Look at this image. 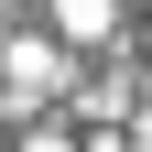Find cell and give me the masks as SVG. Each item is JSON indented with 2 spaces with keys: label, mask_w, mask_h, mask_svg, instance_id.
<instances>
[{
  "label": "cell",
  "mask_w": 152,
  "mask_h": 152,
  "mask_svg": "<svg viewBox=\"0 0 152 152\" xmlns=\"http://www.w3.org/2000/svg\"><path fill=\"white\" fill-rule=\"evenodd\" d=\"M0 76H11L22 98H54V87H65V54L33 44V33H11V44H0Z\"/></svg>",
  "instance_id": "1"
},
{
  "label": "cell",
  "mask_w": 152,
  "mask_h": 152,
  "mask_svg": "<svg viewBox=\"0 0 152 152\" xmlns=\"http://www.w3.org/2000/svg\"><path fill=\"white\" fill-rule=\"evenodd\" d=\"M54 22H65V44H109L120 0H54Z\"/></svg>",
  "instance_id": "2"
},
{
  "label": "cell",
  "mask_w": 152,
  "mask_h": 152,
  "mask_svg": "<svg viewBox=\"0 0 152 152\" xmlns=\"http://www.w3.org/2000/svg\"><path fill=\"white\" fill-rule=\"evenodd\" d=\"M11 152H76V141H65V130H22Z\"/></svg>",
  "instance_id": "3"
},
{
  "label": "cell",
  "mask_w": 152,
  "mask_h": 152,
  "mask_svg": "<svg viewBox=\"0 0 152 152\" xmlns=\"http://www.w3.org/2000/svg\"><path fill=\"white\" fill-rule=\"evenodd\" d=\"M0 44H11V33H0Z\"/></svg>",
  "instance_id": "4"
}]
</instances>
